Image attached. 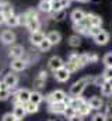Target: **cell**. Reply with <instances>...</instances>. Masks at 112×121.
I'll list each match as a JSON object with an SVG mask.
<instances>
[{"label": "cell", "mask_w": 112, "mask_h": 121, "mask_svg": "<svg viewBox=\"0 0 112 121\" xmlns=\"http://www.w3.org/2000/svg\"><path fill=\"white\" fill-rule=\"evenodd\" d=\"M87 86H88L87 78L79 79L77 82H74V83L70 86V90H69V93H70V96H73V97H76V96H81Z\"/></svg>", "instance_id": "1"}, {"label": "cell", "mask_w": 112, "mask_h": 121, "mask_svg": "<svg viewBox=\"0 0 112 121\" xmlns=\"http://www.w3.org/2000/svg\"><path fill=\"white\" fill-rule=\"evenodd\" d=\"M7 89H10V90H13L17 85H18V76L16 75V73H6L4 75V78H3V82H1Z\"/></svg>", "instance_id": "2"}, {"label": "cell", "mask_w": 112, "mask_h": 121, "mask_svg": "<svg viewBox=\"0 0 112 121\" xmlns=\"http://www.w3.org/2000/svg\"><path fill=\"white\" fill-rule=\"evenodd\" d=\"M29 96H31V91L28 89H18L14 94V103L16 104H24L29 100Z\"/></svg>", "instance_id": "3"}, {"label": "cell", "mask_w": 112, "mask_h": 121, "mask_svg": "<svg viewBox=\"0 0 112 121\" xmlns=\"http://www.w3.org/2000/svg\"><path fill=\"white\" fill-rule=\"evenodd\" d=\"M70 72L67 70V68L63 65L62 68H59V69H56L55 72H53V76H55V79L57 82H60V83H63V82H67L69 79H70Z\"/></svg>", "instance_id": "4"}, {"label": "cell", "mask_w": 112, "mask_h": 121, "mask_svg": "<svg viewBox=\"0 0 112 121\" xmlns=\"http://www.w3.org/2000/svg\"><path fill=\"white\" fill-rule=\"evenodd\" d=\"M25 55V49L23 45H16L13 44L8 49V56L13 58V59H18V58H23Z\"/></svg>", "instance_id": "5"}, {"label": "cell", "mask_w": 112, "mask_h": 121, "mask_svg": "<svg viewBox=\"0 0 112 121\" xmlns=\"http://www.w3.org/2000/svg\"><path fill=\"white\" fill-rule=\"evenodd\" d=\"M0 41H1L4 45H13V44L16 42V34L11 30L1 31V34H0Z\"/></svg>", "instance_id": "6"}, {"label": "cell", "mask_w": 112, "mask_h": 121, "mask_svg": "<svg viewBox=\"0 0 112 121\" xmlns=\"http://www.w3.org/2000/svg\"><path fill=\"white\" fill-rule=\"evenodd\" d=\"M73 30L77 34H83V35H88V30H90V24L87 21V18H84L80 23H73Z\"/></svg>", "instance_id": "7"}, {"label": "cell", "mask_w": 112, "mask_h": 121, "mask_svg": "<svg viewBox=\"0 0 112 121\" xmlns=\"http://www.w3.org/2000/svg\"><path fill=\"white\" fill-rule=\"evenodd\" d=\"M28 66V62L23 58H18V59H13L11 63H10V68L14 70V72H23L25 70Z\"/></svg>", "instance_id": "8"}, {"label": "cell", "mask_w": 112, "mask_h": 121, "mask_svg": "<svg viewBox=\"0 0 112 121\" xmlns=\"http://www.w3.org/2000/svg\"><path fill=\"white\" fill-rule=\"evenodd\" d=\"M92 38H94V41H95L97 45H107L109 42V32L101 28V31L95 37H92Z\"/></svg>", "instance_id": "9"}, {"label": "cell", "mask_w": 112, "mask_h": 121, "mask_svg": "<svg viewBox=\"0 0 112 121\" xmlns=\"http://www.w3.org/2000/svg\"><path fill=\"white\" fill-rule=\"evenodd\" d=\"M45 32L42 30H36L34 31V32H31V35H29V41H31V44L32 45H35V47H38L44 39H45Z\"/></svg>", "instance_id": "10"}, {"label": "cell", "mask_w": 112, "mask_h": 121, "mask_svg": "<svg viewBox=\"0 0 112 121\" xmlns=\"http://www.w3.org/2000/svg\"><path fill=\"white\" fill-rule=\"evenodd\" d=\"M90 27H101L102 26V18L98 16V14H94V13H88L85 16Z\"/></svg>", "instance_id": "11"}, {"label": "cell", "mask_w": 112, "mask_h": 121, "mask_svg": "<svg viewBox=\"0 0 112 121\" xmlns=\"http://www.w3.org/2000/svg\"><path fill=\"white\" fill-rule=\"evenodd\" d=\"M64 65V62H63V59L60 58V56H52L51 59L48 60V68L52 70V72H55L56 69H59V68H62Z\"/></svg>", "instance_id": "12"}, {"label": "cell", "mask_w": 112, "mask_h": 121, "mask_svg": "<svg viewBox=\"0 0 112 121\" xmlns=\"http://www.w3.org/2000/svg\"><path fill=\"white\" fill-rule=\"evenodd\" d=\"M66 104L63 101H55L52 104H49V111L53 113V114H63L64 110H66Z\"/></svg>", "instance_id": "13"}, {"label": "cell", "mask_w": 112, "mask_h": 121, "mask_svg": "<svg viewBox=\"0 0 112 121\" xmlns=\"http://www.w3.org/2000/svg\"><path fill=\"white\" fill-rule=\"evenodd\" d=\"M87 103L90 104L91 110H100V108H102V106H104V100H102V97H100V96H92V97H90V100H88Z\"/></svg>", "instance_id": "14"}, {"label": "cell", "mask_w": 112, "mask_h": 121, "mask_svg": "<svg viewBox=\"0 0 112 121\" xmlns=\"http://www.w3.org/2000/svg\"><path fill=\"white\" fill-rule=\"evenodd\" d=\"M85 16H87V13H85L84 10H81V9H76V10L72 11L70 18H72L73 23H80V21H83L84 18H85Z\"/></svg>", "instance_id": "15"}, {"label": "cell", "mask_w": 112, "mask_h": 121, "mask_svg": "<svg viewBox=\"0 0 112 121\" xmlns=\"http://www.w3.org/2000/svg\"><path fill=\"white\" fill-rule=\"evenodd\" d=\"M101 87V94L104 97H111L112 96V80H104Z\"/></svg>", "instance_id": "16"}, {"label": "cell", "mask_w": 112, "mask_h": 121, "mask_svg": "<svg viewBox=\"0 0 112 121\" xmlns=\"http://www.w3.org/2000/svg\"><path fill=\"white\" fill-rule=\"evenodd\" d=\"M25 27L29 32H34L41 28V21H39V18H29L25 21Z\"/></svg>", "instance_id": "17"}, {"label": "cell", "mask_w": 112, "mask_h": 121, "mask_svg": "<svg viewBox=\"0 0 112 121\" xmlns=\"http://www.w3.org/2000/svg\"><path fill=\"white\" fill-rule=\"evenodd\" d=\"M13 114H14V117L17 120H23L25 117V114H27V111L24 108V104H16L14 108H13Z\"/></svg>", "instance_id": "18"}, {"label": "cell", "mask_w": 112, "mask_h": 121, "mask_svg": "<svg viewBox=\"0 0 112 121\" xmlns=\"http://www.w3.org/2000/svg\"><path fill=\"white\" fill-rule=\"evenodd\" d=\"M46 38L51 41V44H52V45H56V44H59V42L62 41V34H60L59 31H56V30H52V31H49V32H48Z\"/></svg>", "instance_id": "19"}, {"label": "cell", "mask_w": 112, "mask_h": 121, "mask_svg": "<svg viewBox=\"0 0 112 121\" xmlns=\"http://www.w3.org/2000/svg\"><path fill=\"white\" fill-rule=\"evenodd\" d=\"M29 101H32V103H35V104H41L42 101H44V94L41 93L39 90H34L31 91V96H29Z\"/></svg>", "instance_id": "20"}, {"label": "cell", "mask_w": 112, "mask_h": 121, "mask_svg": "<svg viewBox=\"0 0 112 121\" xmlns=\"http://www.w3.org/2000/svg\"><path fill=\"white\" fill-rule=\"evenodd\" d=\"M38 7H39V10L42 13H46V14L52 13V3H51V0H41Z\"/></svg>", "instance_id": "21"}, {"label": "cell", "mask_w": 112, "mask_h": 121, "mask_svg": "<svg viewBox=\"0 0 112 121\" xmlns=\"http://www.w3.org/2000/svg\"><path fill=\"white\" fill-rule=\"evenodd\" d=\"M90 113H91V107H90V104H88L87 101H84L83 104L77 108V114H79V116H81L83 118L85 117V116H88Z\"/></svg>", "instance_id": "22"}, {"label": "cell", "mask_w": 112, "mask_h": 121, "mask_svg": "<svg viewBox=\"0 0 112 121\" xmlns=\"http://www.w3.org/2000/svg\"><path fill=\"white\" fill-rule=\"evenodd\" d=\"M4 23H6L8 27H17V26H20V16H18V14H13V16L7 17Z\"/></svg>", "instance_id": "23"}, {"label": "cell", "mask_w": 112, "mask_h": 121, "mask_svg": "<svg viewBox=\"0 0 112 121\" xmlns=\"http://www.w3.org/2000/svg\"><path fill=\"white\" fill-rule=\"evenodd\" d=\"M67 42H69V45H70V47L77 48V47H80V44H81V38H80V35H79V34H73V35H70V37H69Z\"/></svg>", "instance_id": "24"}, {"label": "cell", "mask_w": 112, "mask_h": 121, "mask_svg": "<svg viewBox=\"0 0 112 121\" xmlns=\"http://www.w3.org/2000/svg\"><path fill=\"white\" fill-rule=\"evenodd\" d=\"M84 101H85V100H84L81 96H76V97H73V96H72V100H70V104H69V106H72V107H73V108H76V111H77V108L83 104Z\"/></svg>", "instance_id": "25"}, {"label": "cell", "mask_w": 112, "mask_h": 121, "mask_svg": "<svg viewBox=\"0 0 112 121\" xmlns=\"http://www.w3.org/2000/svg\"><path fill=\"white\" fill-rule=\"evenodd\" d=\"M24 108H25L27 114H34V113L38 111V104H35V103H32V101L28 100L27 103H24Z\"/></svg>", "instance_id": "26"}, {"label": "cell", "mask_w": 112, "mask_h": 121, "mask_svg": "<svg viewBox=\"0 0 112 121\" xmlns=\"http://www.w3.org/2000/svg\"><path fill=\"white\" fill-rule=\"evenodd\" d=\"M0 11L3 13V16H4L6 18H7V17H10V16H13V14H16V13H14V9H13L8 3H7V4H4L3 7H0Z\"/></svg>", "instance_id": "27"}, {"label": "cell", "mask_w": 112, "mask_h": 121, "mask_svg": "<svg viewBox=\"0 0 112 121\" xmlns=\"http://www.w3.org/2000/svg\"><path fill=\"white\" fill-rule=\"evenodd\" d=\"M79 58H80V55H79V54H74V52H73V54H70V55H69V59H67V62H70V63H73L74 66H77V69H81Z\"/></svg>", "instance_id": "28"}, {"label": "cell", "mask_w": 112, "mask_h": 121, "mask_svg": "<svg viewBox=\"0 0 112 121\" xmlns=\"http://www.w3.org/2000/svg\"><path fill=\"white\" fill-rule=\"evenodd\" d=\"M51 47H52V44H51V41H49L46 37H45V39H44V41H42V42L38 45V48H39L42 52H46V51H49V49H51Z\"/></svg>", "instance_id": "29"}, {"label": "cell", "mask_w": 112, "mask_h": 121, "mask_svg": "<svg viewBox=\"0 0 112 121\" xmlns=\"http://www.w3.org/2000/svg\"><path fill=\"white\" fill-rule=\"evenodd\" d=\"M10 96H11V90L10 89H0V101L8 100Z\"/></svg>", "instance_id": "30"}, {"label": "cell", "mask_w": 112, "mask_h": 121, "mask_svg": "<svg viewBox=\"0 0 112 121\" xmlns=\"http://www.w3.org/2000/svg\"><path fill=\"white\" fill-rule=\"evenodd\" d=\"M77 114V111H76V108H73L72 106H67L66 107V110H64V113H63V116L69 120L70 117H73V116H76Z\"/></svg>", "instance_id": "31"}, {"label": "cell", "mask_w": 112, "mask_h": 121, "mask_svg": "<svg viewBox=\"0 0 112 121\" xmlns=\"http://www.w3.org/2000/svg\"><path fill=\"white\" fill-rule=\"evenodd\" d=\"M52 18H53V20H57V21H60V20L66 18V11H64V10L53 11V13H52Z\"/></svg>", "instance_id": "32"}, {"label": "cell", "mask_w": 112, "mask_h": 121, "mask_svg": "<svg viewBox=\"0 0 112 121\" xmlns=\"http://www.w3.org/2000/svg\"><path fill=\"white\" fill-rule=\"evenodd\" d=\"M102 78L105 80H112V66H105V69L102 72Z\"/></svg>", "instance_id": "33"}, {"label": "cell", "mask_w": 112, "mask_h": 121, "mask_svg": "<svg viewBox=\"0 0 112 121\" xmlns=\"http://www.w3.org/2000/svg\"><path fill=\"white\" fill-rule=\"evenodd\" d=\"M91 121H108V117L105 116V113H95L91 117Z\"/></svg>", "instance_id": "34"}, {"label": "cell", "mask_w": 112, "mask_h": 121, "mask_svg": "<svg viewBox=\"0 0 112 121\" xmlns=\"http://www.w3.org/2000/svg\"><path fill=\"white\" fill-rule=\"evenodd\" d=\"M104 80H105V79L102 78V75H101V76H92V79H91V85H94V86H101Z\"/></svg>", "instance_id": "35"}, {"label": "cell", "mask_w": 112, "mask_h": 121, "mask_svg": "<svg viewBox=\"0 0 112 121\" xmlns=\"http://www.w3.org/2000/svg\"><path fill=\"white\" fill-rule=\"evenodd\" d=\"M45 82H46L45 79H41V78H38V76H36V78H35V80H34V85H35V87H36V89H44V87H45Z\"/></svg>", "instance_id": "36"}, {"label": "cell", "mask_w": 112, "mask_h": 121, "mask_svg": "<svg viewBox=\"0 0 112 121\" xmlns=\"http://www.w3.org/2000/svg\"><path fill=\"white\" fill-rule=\"evenodd\" d=\"M102 62H104V65H105V66H112V52L105 54V55H104V58H102Z\"/></svg>", "instance_id": "37"}, {"label": "cell", "mask_w": 112, "mask_h": 121, "mask_svg": "<svg viewBox=\"0 0 112 121\" xmlns=\"http://www.w3.org/2000/svg\"><path fill=\"white\" fill-rule=\"evenodd\" d=\"M51 3H52V13H53V11H59V10H64L60 0H57V1H51Z\"/></svg>", "instance_id": "38"}, {"label": "cell", "mask_w": 112, "mask_h": 121, "mask_svg": "<svg viewBox=\"0 0 112 121\" xmlns=\"http://www.w3.org/2000/svg\"><path fill=\"white\" fill-rule=\"evenodd\" d=\"M79 60H80V66H81V68H84L85 65H88V63H90L87 54H81V55H80V58H79Z\"/></svg>", "instance_id": "39"}, {"label": "cell", "mask_w": 112, "mask_h": 121, "mask_svg": "<svg viewBox=\"0 0 112 121\" xmlns=\"http://www.w3.org/2000/svg\"><path fill=\"white\" fill-rule=\"evenodd\" d=\"M87 56H88L90 63H95V62L98 60V55H97L95 52H87Z\"/></svg>", "instance_id": "40"}, {"label": "cell", "mask_w": 112, "mask_h": 121, "mask_svg": "<svg viewBox=\"0 0 112 121\" xmlns=\"http://www.w3.org/2000/svg\"><path fill=\"white\" fill-rule=\"evenodd\" d=\"M100 31H101V27H90V30H88V35H90V37H95Z\"/></svg>", "instance_id": "41"}, {"label": "cell", "mask_w": 112, "mask_h": 121, "mask_svg": "<svg viewBox=\"0 0 112 121\" xmlns=\"http://www.w3.org/2000/svg\"><path fill=\"white\" fill-rule=\"evenodd\" d=\"M17 118L14 117V114L13 113H6L4 116H3V118H1V121H16Z\"/></svg>", "instance_id": "42"}, {"label": "cell", "mask_w": 112, "mask_h": 121, "mask_svg": "<svg viewBox=\"0 0 112 121\" xmlns=\"http://www.w3.org/2000/svg\"><path fill=\"white\" fill-rule=\"evenodd\" d=\"M105 116H107L108 118H112V103H109V104L107 106V108H105Z\"/></svg>", "instance_id": "43"}, {"label": "cell", "mask_w": 112, "mask_h": 121, "mask_svg": "<svg viewBox=\"0 0 112 121\" xmlns=\"http://www.w3.org/2000/svg\"><path fill=\"white\" fill-rule=\"evenodd\" d=\"M69 121H84L83 117L81 116H79V114H76V116H73V117H70L69 118Z\"/></svg>", "instance_id": "44"}, {"label": "cell", "mask_w": 112, "mask_h": 121, "mask_svg": "<svg viewBox=\"0 0 112 121\" xmlns=\"http://www.w3.org/2000/svg\"><path fill=\"white\" fill-rule=\"evenodd\" d=\"M38 78H41V79H45V80H46V78H48V72H46V70H41V72L38 73Z\"/></svg>", "instance_id": "45"}, {"label": "cell", "mask_w": 112, "mask_h": 121, "mask_svg": "<svg viewBox=\"0 0 112 121\" xmlns=\"http://www.w3.org/2000/svg\"><path fill=\"white\" fill-rule=\"evenodd\" d=\"M60 1H62V6H63V9L69 7V6H70V3H72V0H60Z\"/></svg>", "instance_id": "46"}, {"label": "cell", "mask_w": 112, "mask_h": 121, "mask_svg": "<svg viewBox=\"0 0 112 121\" xmlns=\"http://www.w3.org/2000/svg\"><path fill=\"white\" fill-rule=\"evenodd\" d=\"M4 21H6V17H4V16H3V13L0 11V26H1V24H4Z\"/></svg>", "instance_id": "47"}, {"label": "cell", "mask_w": 112, "mask_h": 121, "mask_svg": "<svg viewBox=\"0 0 112 121\" xmlns=\"http://www.w3.org/2000/svg\"><path fill=\"white\" fill-rule=\"evenodd\" d=\"M8 3V0H0V7H3L4 4H7Z\"/></svg>", "instance_id": "48"}, {"label": "cell", "mask_w": 112, "mask_h": 121, "mask_svg": "<svg viewBox=\"0 0 112 121\" xmlns=\"http://www.w3.org/2000/svg\"><path fill=\"white\" fill-rule=\"evenodd\" d=\"M77 1H81V3H87V1H90V0H77Z\"/></svg>", "instance_id": "49"}, {"label": "cell", "mask_w": 112, "mask_h": 121, "mask_svg": "<svg viewBox=\"0 0 112 121\" xmlns=\"http://www.w3.org/2000/svg\"><path fill=\"white\" fill-rule=\"evenodd\" d=\"M1 86H3V83H1V82H0V89H1Z\"/></svg>", "instance_id": "50"}, {"label": "cell", "mask_w": 112, "mask_h": 121, "mask_svg": "<svg viewBox=\"0 0 112 121\" xmlns=\"http://www.w3.org/2000/svg\"><path fill=\"white\" fill-rule=\"evenodd\" d=\"M51 1H57V0H51Z\"/></svg>", "instance_id": "51"}, {"label": "cell", "mask_w": 112, "mask_h": 121, "mask_svg": "<svg viewBox=\"0 0 112 121\" xmlns=\"http://www.w3.org/2000/svg\"><path fill=\"white\" fill-rule=\"evenodd\" d=\"M16 121H23V120H16Z\"/></svg>", "instance_id": "52"}, {"label": "cell", "mask_w": 112, "mask_h": 121, "mask_svg": "<svg viewBox=\"0 0 112 121\" xmlns=\"http://www.w3.org/2000/svg\"><path fill=\"white\" fill-rule=\"evenodd\" d=\"M72 1H73V0H72Z\"/></svg>", "instance_id": "53"}]
</instances>
